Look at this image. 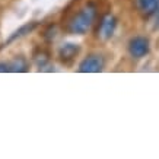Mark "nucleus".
<instances>
[{"mask_svg": "<svg viewBox=\"0 0 159 159\" xmlns=\"http://www.w3.org/2000/svg\"><path fill=\"white\" fill-rule=\"evenodd\" d=\"M93 19H95V9L92 6H86L85 9H82L72 19V22H70V32L79 35L86 34L88 31L91 29L92 24H93Z\"/></svg>", "mask_w": 159, "mask_h": 159, "instance_id": "f257e3e1", "label": "nucleus"}, {"mask_svg": "<svg viewBox=\"0 0 159 159\" xmlns=\"http://www.w3.org/2000/svg\"><path fill=\"white\" fill-rule=\"evenodd\" d=\"M105 67V60L101 54H91L86 58H83L79 64L80 73H99Z\"/></svg>", "mask_w": 159, "mask_h": 159, "instance_id": "f03ea898", "label": "nucleus"}, {"mask_svg": "<svg viewBox=\"0 0 159 159\" xmlns=\"http://www.w3.org/2000/svg\"><path fill=\"white\" fill-rule=\"evenodd\" d=\"M149 50H150V43L146 37H134L129 43V53H130L131 57L134 58H142L148 56Z\"/></svg>", "mask_w": 159, "mask_h": 159, "instance_id": "7ed1b4c3", "label": "nucleus"}, {"mask_svg": "<svg viewBox=\"0 0 159 159\" xmlns=\"http://www.w3.org/2000/svg\"><path fill=\"white\" fill-rule=\"evenodd\" d=\"M116 28H117V19L112 16V15H107L105 18L102 19L99 31H98L99 38L104 39V41L110 39L111 37L114 35V32H116Z\"/></svg>", "mask_w": 159, "mask_h": 159, "instance_id": "20e7f679", "label": "nucleus"}, {"mask_svg": "<svg viewBox=\"0 0 159 159\" xmlns=\"http://www.w3.org/2000/svg\"><path fill=\"white\" fill-rule=\"evenodd\" d=\"M79 51H80L79 44L67 43V44H63L61 48L58 50V56H60V58L63 61H70V60H73L79 54Z\"/></svg>", "mask_w": 159, "mask_h": 159, "instance_id": "39448f33", "label": "nucleus"}, {"mask_svg": "<svg viewBox=\"0 0 159 159\" xmlns=\"http://www.w3.org/2000/svg\"><path fill=\"white\" fill-rule=\"evenodd\" d=\"M137 7L143 15L149 16L159 9V0H136Z\"/></svg>", "mask_w": 159, "mask_h": 159, "instance_id": "423d86ee", "label": "nucleus"}, {"mask_svg": "<svg viewBox=\"0 0 159 159\" xmlns=\"http://www.w3.org/2000/svg\"><path fill=\"white\" fill-rule=\"evenodd\" d=\"M35 26H37V24L35 22H29V24L24 25V26H20L19 29H16L13 34L9 37V39H7V43H13L15 39L18 38H22V37H25L26 34H29V32H32L35 29Z\"/></svg>", "mask_w": 159, "mask_h": 159, "instance_id": "0eeeda50", "label": "nucleus"}, {"mask_svg": "<svg viewBox=\"0 0 159 159\" xmlns=\"http://www.w3.org/2000/svg\"><path fill=\"white\" fill-rule=\"evenodd\" d=\"M9 69H10V72L24 73L28 70V61L24 57H16L12 61H9Z\"/></svg>", "mask_w": 159, "mask_h": 159, "instance_id": "6e6552de", "label": "nucleus"}, {"mask_svg": "<svg viewBox=\"0 0 159 159\" xmlns=\"http://www.w3.org/2000/svg\"><path fill=\"white\" fill-rule=\"evenodd\" d=\"M6 72H10L9 63H0V73H6Z\"/></svg>", "mask_w": 159, "mask_h": 159, "instance_id": "1a4fd4ad", "label": "nucleus"}]
</instances>
